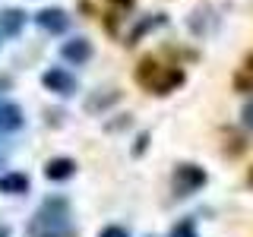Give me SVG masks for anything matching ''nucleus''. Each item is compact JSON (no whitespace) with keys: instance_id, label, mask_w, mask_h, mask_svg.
<instances>
[{"instance_id":"5","label":"nucleus","mask_w":253,"mask_h":237,"mask_svg":"<svg viewBox=\"0 0 253 237\" xmlns=\"http://www.w3.org/2000/svg\"><path fill=\"white\" fill-rule=\"evenodd\" d=\"M35 22L42 26L44 32H51V35H63V32L70 29V16L60 10V6H47L35 16Z\"/></svg>"},{"instance_id":"8","label":"nucleus","mask_w":253,"mask_h":237,"mask_svg":"<svg viewBox=\"0 0 253 237\" xmlns=\"http://www.w3.org/2000/svg\"><path fill=\"white\" fill-rule=\"evenodd\" d=\"M130 10H133V0H105V26L111 35L117 32V19H124Z\"/></svg>"},{"instance_id":"9","label":"nucleus","mask_w":253,"mask_h":237,"mask_svg":"<svg viewBox=\"0 0 253 237\" xmlns=\"http://www.w3.org/2000/svg\"><path fill=\"white\" fill-rule=\"evenodd\" d=\"M76 174V161L73 158H51L44 164V177L47 180H70Z\"/></svg>"},{"instance_id":"13","label":"nucleus","mask_w":253,"mask_h":237,"mask_svg":"<svg viewBox=\"0 0 253 237\" xmlns=\"http://www.w3.org/2000/svg\"><path fill=\"white\" fill-rule=\"evenodd\" d=\"M158 26H165V16H162V13H155V16H146V19H142L139 26L130 32V35H126V44H136L139 38L146 35V32H152V29H158Z\"/></svg>"},{"instance_id":"14","label":"nucleus","mask_w":253,"mask_h":237,"mask_svg":"<svg viewBox=\"0 0 253 237\" xmlns=\"http://www.w3.org/2000/svg\"><path fill=\"white\" fill-rule=\"evenodd\" d=\"M171 237H196V221L193 218H180L171 228Z\"/></svg>"},{"instance_id":"19","label":"nucleus","mask_w":253,"mask_h":237,"mask_svg":"<svg viewBox=\"0 0 253 237\" xmlns=\"http://www.w3.org/2000/svg\"><path fill=\"white\" fill-rule=\"evenodd\" d=\"M241 70H250V73H253V54H247V60H244Z\"/></svg>"},{"instance_id":"15","label":"nucleus","mask_w":253,"mask_h":237,"mask_svg":"<svg viewBox=\"0 0 253 237\" xmlns=\"http://www.w3.org/2000/svg\"><path fill=\"white\" fill-rule=\"evenodd\" d=\"M234 89L237 92H253V73L250 70H241V73L234 76Z\"/></svg>"},{"instance_id":"18","label":"nucleus","mask_w":253,"mask_h":237,"mask_svg":"<svg viewBox=\"0 0 253 237\" xmlns=\"http://www.w3.org/2000/svg\"><path fill=\"white\" fill-rule=\"evenodd\" d=\"M146 142H149V133H139V136H136V146H133V155H142V152H146Z\"/></svg>"},{"instance_id":"21","label":"nucleus","mask_w":253,"mask_h":237,"mask_svg":"<svg viewBox=\"0 0 253 237\" xmlns=\"http://www.w3.org/2000/svg\"><path fill=\"white\" fill-rule=\"evenodd\" d=\"M6 85H10V79H0V89H6Z\"/></svg>"},{"instance_id":"2","label":"nucleus","mask_w":253,"mask_h":237,"mask_svg":"<svg viewBox=\"0 0 253 237\" xmlns=\"http://www.w3.org/2000/svg\"><path fill=\"white\" fill-rule=\"evenodd\" d=\"M136 82L146 92L171 95L177 85H184V70L171 67V63H162L158 57H142L139 67H136Z\"/></svg>"},{"instance_id":"11","label":"nucleus","mask_w":253,"mask_h":237,"mask_svg":"<svg viewBox=\"0 0 253 237\" xmlns=\"http://www.w3.org/2000/svg\"><path fill=\"white\" fill-rule=\"evenodd\" d=\"M22 26H26V13L22 10H3L0 13V32L3 35H19Z\"/></svg>"},{"instance_id":"7","label":"nucleus","mask_w":253,"mask_h":237,"mask_svg":"<svg viewBox=\"0 0 253 237\" xmlns=\"http://www.w3.org/2000/svg\"><path fill=\"white\" fill-rule=\"evenodd\" d=\"M26 126V114L13 101H0V133H16Z\"/></svg>"},{"instance_id":"4","label":"nucleus","mask_w":253,"mask_h":237,"mask_svg":"<svg viewBox=\"0 0 253 237\" xmlns=\"http://www.w3.org/2000/svg\"><path fill=\"white\" fill-rule=\"evenodd\" d=\"M42 82H44V89H51L54 95H63V98L76 92V76H70L67 70H60V67H51L42 76Z\"/></svg>"},{"instance_id":"16","label":"nucleus","mask_w":253,"mask_h":237,"mask_svg":"<svg viewBox=\"0 0 253 237\" xmlns=\"http://www.w3.org/2000/svg\"><path fill=\"white\" fill-rule=\"evenodd\" d=\"M98 237H130V231L121 228V225H108V228H101V231H98Z\"/></svg>"},{"instance_id":"10","label":"nucleus","mask_w":253,"mask_h":237,"mask_svg":"<svg viewBox=\"0 0 253 237\" xmlns=\"http://www.w3.org/2000/svg\"><path fill=\"white\" fill-rule=\"evenodd\" d=\"M29 190V177L26 174H0V193H10V196H19Z\"/></svg>"},{"instance_id":"1","label":"nucleus","mask_w":253,"mask_h":237,"mask_svg":"<svg viewBox=\"0 0 253 237\" xmlns=\"http://www.w3.org/2000/svg\"><path fill=\"white\" fill-rule=\"evenodd\" d=\"M73 234L76 228L70 225V202L63 196H47L29 221V237H73Z\"/></svg>"},{"instance_id":"6","label":"nucleus","mask_w":253,"mask_h":237,"mask_svg":"<svg viewBox=\"0 0 253 237\" xmlns=\"http://www.w3.org/2000/svg\"><path fill=\"white\" fill-rule=\"evenodd\" d=\"M60 57L70 60V63H89L92 60V41L89 38H70V41H63L60 47Z\"/></svg>"},{"instance_id":"17","label":"nucleus","mask_w":253,"mask_h":237,"mask_svg":"<svg viewBox=\"0 0 253 237\" xmlns=\"http://www.w3.org/2000/svg\"><path fill=\"white\" fill-rule=\"evenodd\" d=\"M241 123L253 133V101H247V105H244V111H241Z\"/></svg>"},{"instance_id":"20","label":"nucleus","mask_w":253,"mask_h":237,"mask_svg":"<svg viewBox=\"0 0 253 237\" xmlns=\"http://www.w3.org/2000/svg\"><path fill=\"white\" fill-rule=\"evenodd\" d=\"M0 237H10V228L6 225H0Z\"/></svg>"},{"instance_id":"3","label":"nucleus","mask_w":253,"mask_h":237,"mask_svg":"<svg viewBox=\"0 0 253 237\" xmlns=\"http://www.w3.org/2000/svg\"><path fill=\"white\" fill-rule=\"evenodd\" d=\"M206 180H209V174H206L200 164L193 161H180L177 168H174V196H193L196 190L206 187Z\"/></svg>"},{"instance_id":"22","label":"nucleus","mask_w":253,"mask_h":237,"mask_svg":"<svg viewBox=\"0 0 253 237\" xmlns=\"http://www.w3.org/2000/svg\"><path fill=\"white\" fill-rule=\"evenodd\" d=\"M247 180H250V187H253V168H250V174H247Z\"/></svg>"},{"instance_id":"12","label":"nucleus","mask_w":253,"mask_h":237,"mask_svg":"<svg viewBox=\"0 0 253 237\" xmlns=\"http://www.w3.org/2000/svg\"><path fill=\"white\" fill-rule=\"evenodd\" d=\"M117 98H121V92H117V89H108L105 95H101V92H95L92 98L85 101V114H98V111H105V108H111V105H114Z\"/></svg>"}]
</instances>
